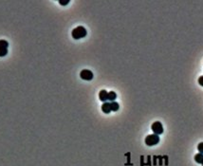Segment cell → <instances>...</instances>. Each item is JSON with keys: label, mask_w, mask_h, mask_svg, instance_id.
I'll use <instances>...</instances> for the list:
<instances>
[{"label": "cell", "mask_w": 203, "mask_h": 166, "mask_svg": "<svg viewBox=\"0 0 203 166\" xmlns=\"http://www.w3.org/2000/svg\"><path fill=\"white\" fill-rule=\"evenodd\" d=\"M87 34V31L86 29L83 27V26H79V27L75 28L74 30L72 31V32H71V35H72V37L74 39H76V40L86 37Z\"/></svg>", "instance_id": "1"}, {"label": "cell", "mask_w": 203, "mask_h": 166, "mask_svg": "<svg viewBox=\"0 0 203 166\" xmlns=\"http://www.w3.org/2000/svg\"><path fill=\"white\" fill-rule=\"evenodd\" d=\"M145 144L148 145V146H154L156 144H158L159 142V135H156V134H151V135H148L145 138Z\"/></svg>", "instance_id": "2"}, {"label": "cell", "mask_w": 203, "mask_h": 166, "mask_svg": "<svg viewBox=\"0 0 203 166\" xmlns=\"http://www.w3.org/2000/svg\"><path fill=\"white\" fill-rule=\"evenodd\" d=\"M151 129L154 132V134H156V135H161L163 133V126H162V123L160 122H153L151 125Z\"/></svg>", "instance_id": "3"}, {"label": "cell", "mask_w": 203, "mask_h": 166, "mask_svg": "<svg viewBox=\"0 0 203 166\" xmlns=\"http://www.w3.org/2000/svg\"><path fill=\"white\" fill-rule=\"evenodd\" d=\"M93 73L92 71L88 70V69H83L80 73V77L81 79H83L84 81H90L93 79Z\"/></svg>", "instance_id": "4"}, {"label": "cell", "mask_w": 203, "mask_h": 166, "mask_svg": "<svg viewBox=\"0 0 203 166\" xmlns=\"http://www.w3.org/2000/svg\"><path fill=\"white\" fill-rule=\"evenodd\" d=\"M107 96H108V92L106 90H101L99 93V98L102 102L106 103L107 101Z\"/></svg>", "instance_id": "5"}, {"label": "cell", "mask_w": 203, "mask_h": 166, "mask_svg": "<svg viewBox=\"0 0 203 166\" xmlns=\"http://www.w3.org/2000/svg\"><path fill=\"white\" fill-rule=\"evenodd\" d=\"M102 110H103V112L104 113H106V114H108L111 112V106H110V103H103V105H102Z\"/></svg>", "instance_id": "6"}, {"label": "cell", "mask_w": 203, "mask_h": 166, "mask_svg": "<svg viewBox=\"0 0 203 166\" xmlns=\"http://www.w3.org/2000/svg\"><path fill=\"white\" fill-rule=\"evenodd\" d=\"M116 98H117V94L114 92V91H110V92H108L107 101H110V102H115Z\"/></svg>", "instance_id": "7"}, {"label": "cell", "mask_w": 203, "mask_h": 166, "mask_svg": "<svg viewBox=\"0 0 203 166\" xmlns=\"http://www.w3.org/2000/svg\"><path fill=\"white\" fill-rule=\"evenodd\" d=\"M202 161H203V154L202 153H198L195 156V161L196 163H201Z\"/></svg>", "instance_id": "8"}, {"label": "cell", "mask_w": 203, "mask_h": 166, "mask_svg": "<svg viewBox=\"0 0 203 166\" xmlns=\"http://www.w3.org/2000/svg\"><path fill=\"white\" fill-rule=\"evenodd\" d=\"M110 106H111V111H118L120 108L119 103H118L117 102H111Z\"/></svg>", "instance_id": "9"}, {"label": "cell", "mask_w": 203, "mask_h": 166, "mask_svg": "<svg viewBox=\"0 0 203 166\" xmlns=\"http://www.w3.org/2000/svg\"><path fill=\"white\" fill-rule=\"evenodd\" d=\"M8 53V50L4 48H0V57H4Z\"/></svg>", "instance_id": "10"}, {"label": "cell", "mask_w": 203, "mask_h": 166, "mask_svg": "<svg viewBox=\"0 0 203 166\" xmlns=\"http://www.w3.org/2000/svg\"><path fill=\"white\" fill-rule=\"evenodd\" d=\"M9 47V43L6 40H0V48H8Z\"/></svg>", "instance_id": "11"}, {"label": "cell", "mask_w": 203, "mask_h": 166, "mask_svg": "<svg viewBox=\"0 0 203 166\" xmlns=\"http://www.w3.org/2000/svg\"><path fill=\"white\" fill-rule=\"evenodd\" d=\"M198 150L199 151V153H202V154H203V142H200V144H198Z\"/></svg>", "instance_id": "12"}, {"label": "cell", "mask_w": 203, "mask_h": 166, "mask_svg": "<svg viewBox=\"0 0 203 166\" xmlns=\"http://www.w3.org/2000/svg\"><path fill=\"white\" fill-rule=\"evenodd\" d=\"M68 3H69V0H65V1H63V0H60V1H59V4H61V5H63V6L67 5Z\"/></svg>", "instance_id": "13"}, {"label": "cell", "mask_w": 203, "mask_h": 166, "mask_svg": "<svg viewBox=\"0 0 203 166\" xmlns=\"http://www.w3.org/2000/svg\"><path fill=\"white\" fill-rule=\"evenodd\" d=\"M198 84H200L201 86H203V76H200L198 78Z\"/></svg>", "instance_id": "14"}, {"label": "cell", "mask_w": 203, "mask_h": 166, "mask_svg": "<svg viewBox=\"0 0 203 166\" xmlns=\"http://www.w3.org/2000/svg\"><path fill=\"white\" fill-rule=\"evenodd\" d=\"M201 164H202V166H203V161H202V162H201Z\"/></svg>", "instance_id": "15"}]
</instances>
